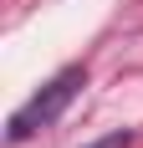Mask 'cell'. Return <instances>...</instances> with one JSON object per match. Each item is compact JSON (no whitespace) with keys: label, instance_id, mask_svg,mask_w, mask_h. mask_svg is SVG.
Returning <instances> with one entry per match:
<instances>
[{"label":"cell","instance_id":"obj_1","mask_svg":"<svg viewBox=\"0 0 143 148\" xmlns=\"http://www.w3.org/2000/svg\"><path fill=\"white\" fill-rule=\"evenodd\" d=\"M77 87H87V72H82V66H67V72H56V77H51V82H46V87L36 92V97H31V102L15 112V118H10L5 138H10V143H26L36 128L56 123L61 112H67V102L77 97Z\"/></svg>","mask_w":143,"mask_h":148},{"label":"cell","instance_id":"obj_2","mask_svg":"<svg viewBox=\"0 0 143 148\" xmlns=\"http://www.w3.org/2000/svg\"><path fill=\"white\" fill-rule=\"evenodd\" d=\"M87 148H133V133L123 128V133H107V138H97V143H87Z\"/></svg>","mask_w":143,"mask_h":148}]
</instances>
